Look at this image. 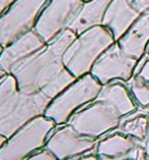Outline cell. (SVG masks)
I'll return each instance as SVG.
<instances>
[{"label": "cell", "mask_w": 149, "mask_h": 160, "mask_svg": "<svg viewBox=\"0 0 149 160\" xmlns=\"http://www.w3.org/2000/svg\"><path fill=\"white\" fill-rule=\"evenodd\" d=\"M76 38L69 29L45 48L29 57L11 75L16 79L19 91L43 93L51 100L77 79L65 68L63 54Z\"/></svg>", "instance_id": "cell-1"}, {"label": "cell", "mask_w": 149, "mask_h": 160, "mask_svg": "<svg viewBox=\"0 0 149 160\" xmlns=\"http://www.w3.org/2000/svg\"><path fill=\"white\" fill-rule=\"evenodd\" d=\"M116 40L103 26H97L76 36L63 54V63L76 78L91 73L93 65Z\"/></svg>", "instance_id": "cell-2"}, {"label": "cell", "mask_w": 149, "mask_h": 160, "mask_svg": "<svg viewBox=\"0 0 149 160\" xmlns=\"http://www.w3.org/2000/svg\"><path fill=\"white\" fill-rule=\"evenodd\" d=\"M51 101L43 93L16 90L0 104V134L9 139L33 119L45 115Z\"/></svg>", "instance_id": "cell-3"}, {"label": "cell", "mask_w": 149, "mask_h": 160, "mask_svg": "<svg viewBox=\"0 0 149 160\" xmlns=\"http://www.w3.org/2000/svg\"><path fill=\"white\" fill-rule=\"evenodd\" d=\"M104 86L91 73L77 79L51 101L45 116L56 124L67 123L79 108L93 102Z\"/></svg>", "instance_id": "cell-4"}, {"label": "cell", "mask_w": 149, "mask_h": 160, "mask_svg": "<svg viewBox=\"0 0 149 160\" xmlns=\"http://www.w3.org/2000/svg\"><path fill=\"white\" fill-rule=\"evenodd\" d=\"M57 124L45 115L33 119L7 139L0 150V160H26L46 145L50 132Z\"/></svg>", "instance_id": "cell-5"}, {"label": "cell", "mask_w": 149, "mask_h": 160, "mask_svg": "<svg viewBox=\"0 0 149 160\" xmlns=\"http://www.w3.org/2000/svg\"><path fill=\"white\" fill-rule=\"evenodd\" d=\"M122 119L123 116L111 104L95 99L74 113L68 124L80 135L97 140L107 132L120 128Z\"/></svg>", "instance_id": "cell-6"}, {"label": "cell", "mask_w": 149, "mask_h": 160, "mask_svg": "<svg viewBox=\"0 0 149 160\" xmlns=\"http://www.w3.org/2000/svg\"><path fill=\"white\" fill-rule=\"evenodd\" d=\"M49 0H15L0 17V46H8L34 30L38 18Z\"/></svg>", "instance_id": "cell-7"}, {"label": "cell", "mask_w": 149, "mask_h": 160, "mask_svg": "<svg viewBox=\"0 0 149 160\" xmlns=\"http://www.w3.org/2000/svg\"><path fill=\"white\" fill-rule=\"evenodd\" d=\"M83 3V0H49L39 15L35 32L49 44L69 29Z\"/></svg>", "instance_id": "cell-8"}, {"label": "cell", "mask_w": 149, "mask_h": 160, "mask_svg": "<svg viewBox=\"0 0 149 160\" xmlns=\"http://www.w3.org/2000/svg\"><path fill=\"white\" fill-rule=\"evenodd\" d=\"M138 64L139 60L125 53L116 42L97 59L91 75L103 86L116 81L129 83L134 78Z\"/></svg>", "instance_id": "cell-9"}, {"label": "cell", "mask_w": 149, "mask_h": 160, "mask_svg": "<svg viewBox=\"0 0 149 160\" xmlns=\"http://www.w3.org/2000/svg\"><path fill=\"white\" fill-rule=\"evenodd\" d=\"M96 145V140L82 136L70 124H66L48 139L46 149L52 152L58 160H67L87 153L95 149Z\"/></svg>", "instance_id": "cell-10"}, {"label": "cell", "mask_w": 149, "mask_h": 160, "mask_svg": "<svg viewBox=\"0 0 149 160\" xmlns=\"http://www.w3.org/2000/svg\"><path fill=\"white\" fill-rule=\"evenodd\" d=\"M46 46L47 43L32 30L3 48L0 54V65L6 73L11 75L18 65Z\"/></svg>", "instance_id": "cell-11"}, {"label": "cell", "mask_w": 149, "mask_h": 160, "mask_svg": "<svg viewBox=\"0 0 149 160\" xmlns=\"http://www.w3.org/2000/svg\"><path fill=\"white\" fill-rule=\"evenodd\" d=\"M140 15L141 13L129 0H111L105 10L101 26L107 28L112 33L116 42H118Z\"/></svg>", "instance_id": "cell-12"}, {"label": "cell", "mask_w": 149, "mask_h": 160, "mask_svg": "<svg viewBox=\"0 0 149 160\" xmlns=\"http://www.w3.org/2000/svg\"><path fill=\"white\" fill-rule=\"evenodd\" d=\"M129 56L141 60L149 46V11L141 13L128 32L117 42Z\"/></svg>", "instance_id": "cell-13"}, {"label": "cell", "mask_w": 149, "mask_h": 160, "mask_svg": "<svg viewBox=\"0 0 149 160\" xmlns=\"http://www.w3.org/2000/svg\"><path fill=\"white\" fill-rule=\"evenodd\" d=\"M136 146V140L132 137L122 132H114L97 142L96 155L104 160H119L132 154Z\"/></svg>", "instance_id": "cell-14"}, {"label": "cell", "mask_w": 149, "mask_h": 160, "mask_svg": "<svg viewBox=\"0 0 149 160\" xmlns=\"http://www.w3.org/2000/svg\"><path fill=\"white\" fill-rule=\"evenodd\" d=\"M109 2L111 0H91L84 2L69 30L78 36L89 29L101 26Z\"/></svg>", "instance_id": "cell-15"}, {"label": "cell", "mask_w": 149, "mask_h": 160, "mask_svg": "<svg viewBox=\"0 0 149 160\" xmlns=\"http://www.w3.org/2000/svg\"><path fill=\"white\" fill-rule=\"evenodd\" d=\"M96 99L104 100L111 104L119 111L123 118L137 110V104L133 99L130 90L120 81L104 86Z\"/></svg>", "instance_id": "cell-16"}, {"label": "cell", "mask_w": 149, "mask_h": 160, "mask_svg": "<svg viewBox=\"0 0 149 160\" xmlns=\"http://www.w3.org/2000/svg\"><path fill=\"white\" fill-rule=\"evenodd\" d=\"M121 132L137 141H145L149 134V118L147 114H139L121 123Z\"/></svg>", "instance_id": "cell-17"}, {"label": "cell", "mask_w": 149, "mask_h": 160, "mask_svg": "<svg viewBox=\"0 0 149 160\" xmlns=\"http://www.w3.org/2000/svg\"><path fill=\"white\" fill-rule=\"evenodd\" d=\"M130 92L136 104L141 107H149V84L134 76L130 82Z\"/></svg>", "instance_id": "cell-18"}, {"label": "cell", "mask_w": 149, "mask_h": 160, "mask_svg": "<svg viewBox=\"0 0 149 160\" xmlns=\"http://www.w3.org/2000/svg\"><path fill=\"white\" fill-rule=\"evenodd\" d=\"M16 90H18V85L13 75L7 73L0 79V104Z\"/></svg>", "instance_id": "cell-19"}, {"label": "cell", "mask_w": 149, "mask_h": 160, "mask_svg": "<svg viewBox=\"0 0 149 160\" xmlns=\"http://www.w3.org/2000/svg\"><path fill=\"white\" fill-rule=\"evenodd\" d=\"M136 77L149 84V54H146L142 59L139 61L138 68L136 69Z\"/></svg>", "instance_id": "cell-20"}, {"label": "cell", "mask_w": 149, "mask_h": 160, "mask_svg": "<svg viewBox=\"0 0 149 160\" xmlns=\"http://www.w3.org/2000/svg\"><path fill=\"white\" fill-rule=\"evenodd\" d=\"M26 160H58V158L52 153V152L45 149V150H42L40 152H37V153L30 155V157L26 158Z\"/></svg>", "instance_id": "cell-21"}, {"label": "cell", "mask_w": 149, "mask_h": 160, "mask_svg": "<svg viewBox=\"0 0 149 160\" xmlns=\"http://www.w3.org/2000/svg\"><path fill=\"white\" fill-rule=\"evenodd\" d=\"M129 1L140 13L149 11V0H129Z\"/></svg>", "instance_id": "cell-22"}, {"label": "cell", "mask_w": 149, "mask_h": 160, "mask_svg": "<svg viewBox=\"0 0 149 160\" xmlns=\"http://www.w3.org/2000/svg\"><path fill=\"white\" fill-rule=\"evenodd\" d=\"M134 160H149L145 148L143 146H136L134 151L132 152V156Z\"/></svg>", "instance_id": "cell-23"}, {"label": "cell", "mask_w": 149, "mask_h": 160, "mask_svg": "<svg viewBox=\"0 0 149 160\" xmlns=\"http://www.w3.org/2000/svg\"><path fill=\"white\" fill-rule=\"evenodd\" d=\"M15 0H0V17L3 15L8 8L13 4Z\"/></svg>", "instance_id": "cell-24"}, {"label": "cell", "mask_w": 149, "mask_h": 160, "mask_svg": "<svg viewBox=\"0 0 149 160\" xmlns=\"http://www.w3.org/2000/svg\"><path fill=\"white\" fill-rule=\"evenodd\" d=\"M75 160H104L101 157H100L99 155H86V156H83V157H80V158H77Z\"/></svg>", "instance_id": "cell-25"}, {"label": "cell", "mask_w": 149, "mask_h": 160, "mask_svg": "<svg viewBox=\"0 0 149 160\" xmlns=\"http://www.w3.org/2000/svg\"><path fill=\"white\" fill-rule=\"evenodd\" d=\"M6 141H7V138L6 137H4L3 135H1L0 134V150H1V148L4 146V144L6 143Z\"/></svg>", "instance_id": "cell-26"}, {"label": "cell", "mask_w": 149, "mask_h": 160, "mask_svg": "<svg viewBox=\"0 0 149 160\" xmlns=\"http://www.w3.org/2000/svg\"><path fill=\"white\" fill-rule=\"evenodd\" d=\"M145 151H146V153H147V156L149 157V137L146 139V142H145Z\"/></svg>", "instance_id": "cell-27"}, {"label": "cell", "mask_w": 149, "mask_h": 160, "mask_svg": "<svg viewBox=\"0 0 149 160\" xmlns=\"http://www.w3.org/2000/svg\"><path fill=\"white\" fill-rule=\"evenodd\" d=\"M5 75H7L6 72H5L4 69H3L2 68H1V65H0V79H2V78L4 77Z\"/></svg>", "instance_id": "cell-28"}, {"label": "cell", "mask_w": 149, "mask_h": 160, "mask_svg": "<svg viewBox=\"0 0 149 160\" xmlns=\"http://www.w3.org/2000/svg\"><path fill=\"white\" fill-rule=\"evenodd\" d=\"M119 160H134V159H133V157H129V156H128V157H125V158L119 159Z\"/></svg>", "instance_id": "cell-29"}, {"label": "cell", "mask_w": 149, "mask_h": 160, "mask_svg": "<svg viewBox=\"0 0 149 160\" xmlns=\"http://www.w3.org/2000/svg\"><path fill=\"white\" fill-rule=\"evenodd\" d=\"M2 50H3V47H2V46H0V54H1V52H2Z\"/></svg>", "instance_id": "cell-30"}, {"label": "cell", "mask_w": 149, "mask_h": 160, "mask_svg": "<svg viewBox=\"0 0 149 160\" xmlns=\"http://www.w3.org/2000/svg\"><path fill=\"white\" fill-rule=\"evenodd\" d=\"M146 54H149V46H148V48H147V52H146Z\"/></svg>", "instance_id": "cell-31"}, {"label": "cell", "mask_w": 149, "mask_h": 160, "mask_svg": "<svg viewBox=\"0 0 149 160\" xmlns=\"http://www.w3.org/2000/svg\"><path fill=\"white\" fill-rule=\"evenodd\" d=\"M84 2H87V1H91V0H83Z\"/></svg>", "instance_id": "cell-32"}, {"label": "cell", "mask_w": 149, "mask_h": 160, "mask_svg": "<svg viewBox=\"0 0 149 160\" xmlns=\"http://www.w3.org/2000/svg\"><path fill=\"white\" fill-rule=\"evenodd\" d=\"M147 116H148V118H149V112L147 113Z\"/></svg>", "instance_id": "cell-33"}]
</instances>
